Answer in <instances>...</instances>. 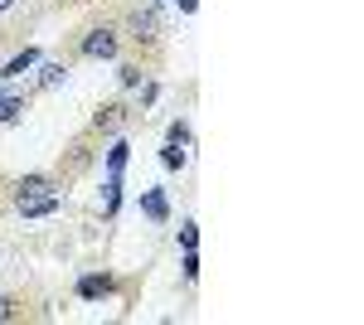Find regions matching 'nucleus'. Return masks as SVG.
<instances>
[{
  "label": "nucleus",
  "mask_w": 364,
  "mask_h": 325,
  "mask_svg": "<svg viewBox=\"0 0 364 325\" xmlns=\"http://www.w3.org/2000/svg\"><path fill=\"white\" fill-rule=\"evenodd\" d=\"M83 54H87V58H112V54H117V34H112L107 25H102V29H87Z\"/></svg>",
  "instance_id": "1"
},
{
  "label": "nucleus",
  "mask_w": 364,
  "mask_h": 325,
  "mask_svg": "<svg viewBox=\"0 0 364 325\" xmlns=\"http://www.w3.org/2000/svg\"><path fill=\"white\" fill-rule=\"evenodd\" d=\"M156 10H136V15H132V39H136V44H156V39H161V34H156Z\"/></svg>",
  "instance_id": "2"
},
{
  "label": "nucleus",
  "mask_w": 364,
  "mask_h": 325,
  "mask_svg": "<svg viewBox=\"0 0 364 325\" xmlns=\"http://www.w3.org/2000/svg\"><path fill=\"white\" fill-rule=\"evenodd\" d=\"M20 209H25V218H39V214H54L58 199H49V194H34V199H20Z\"/></svg>",
  "instance_id": "3"
},
{
  "label": "nucleus",
  "mask_w": 364,
  "mask_h": 325,
  "mask_svg": "<svg viewBox=\"0 0 364 325\" xmlns=\"http://www.w3.org/2000/svg\"><path fill=\"white\" fill-rule=\"evenodd\" d=\"M49 190V175H25L20 185H15V199H34V194Z\"/></svg>",
  "instance_id": "4"
},
{
  "label": "nucleus",
  "mask_w": 364,
  "mask_h": 325,
  "mask_svg": "<svg viewBox=\"0 0 364 325\" xmlns=\"http://www.w3.org/2000/svg\"><path fill=\"white\" fill-rule=\"evenodd\" d=\"M34 63H39V54H34V49H25V54H15L10 63H5V68H0V78H15V73H25V68H34Z\"/></svg>",
  "instance_id": "5"
},
{
  "label": "nucleus",
  "mask_w": 364,
  "mask_h": 325,
  "mask_svg": "<svg viewBox=\"0 0 364 325\" xmlns=\"http://www.w3.org/2000/svg\"><path fill=\"white\" fill-rule=\"evenodd\" d=\"M122 117H127V107H122V102L102 107V112H97V132H112V127H122Z\"/></svg>",
  "instance_id": "6"
},
{
  "label": "nucleus",
  "mask_w": 364,
  "mask_h": 325,
  "mask_svg": "<svg viewBox=\"0 0 364 325\" xmlns=\"http://www.w3.org/2000/svg\"><path fill=\"white\" fill-rule=\"evenodd\" d=\"M63 78H68V68H63V63H44V73H39V82H44V87H58Z\"/></svg>",
  "instance_id": "7"
},
{
  "label": "nucleus",
  "mask_w": 364,
  "mask_h": 325,
  "mask_svg": "<svg viewBox=\"0 0 364 325\" xmlns=\"http://www.w3.org/2000/svg\"><path fill=\"white\" fill-rule=\"evenodd\" d=\"M83 297H97V292H112V277H83V287H78Z\"/></svg>",
  "instance_id": "8"
},
{
  "label": "nucleus",
  "mask_w": 364,
  "mask_h": 325,
  "mask_svg": "<svg viewBox=\"0 0 364 325\" xmlns=\"http://www.w3.org/2000/svg\"><path fill=\"white\" fill-rule=\"evenodd\" d=\"M25 112V97H0V122H15Z\"/></svg>",
  "instance_id": "9"
},
{
  "label": "nucleus",
  "mask_w": 364,
  "mask_h": 325,
  "mask_svg": "<svg viewBox=\"0 0 364 325\" xmlns=\"http://www.w3.org/2000/svg\"><path fill=\"white\" fill-rule=\"evenodd\" d=\"M146 209H151V218H166V194H146Z\"/></svg>",
  "instance_id": "10"
},
{
  "label": "nucleus",
  "mask_w": 364,
  "mask_h": 325,
  "mask_svg": "<svg viewBox=\"0 0 364 325\" xmlns=\"http://www.w3.org/2000/svg\"><path fill=\"white\" fill-rule=\"evenodd\" d=\"M185 141H190V127H185V122H175V127H170V146H185Z\"/></svg>",
  "instance_id": "11"
},
{
  "label": "nucleus",
  "mask_w": 364,
  "mask_h": 325,
  "mask_svg": "<svg viewBox=\"0 0 364 325\" xmlns=\"http://www.w3.org/2000/svg\"><path fill=\"white\" fill-rule=\"evenodd\" d=\"M199 243V233H195V223H185V228H180V247H185V252H190V247Z\"/></svg>",
  "instance_id": "12"
},
{
  "label": "nucleus",
  "mask_w": 364,
  "mask_h": 325,
  "mask_svg": "<svg viewBox=\"0 0 364 325\" xmlns=\"http://www.w3.org/2000/svg\"><path fill=\"white\" fill-rule=\"evenodd\" d=\"M185 277H190V282H195V277H199V257H195V247L185 252Z\"/></svg>",
  "instance_id": "13"
},
{
  "label": "nucleus",
  "mask_w": 364,
  "mask_h": 325,
  "mask_svg": "<svg viewBox=\"0 0 364 325\" xmlns=\"http://www.w3.org/2000/svg\"><path fill=\"white\" fill-rule=\"evenodd\" d=\"M122 82H127V87H136V82H141V68H132V63H127V68H122Z\"/></svg>",
  "instance_id": "14"
},
{
  "label": "nucleus",
  "mask_w": 364,
  "mask_h": 325,
  "mask_svg": "<svg viewBox=\"0 0 364 325\" xmlns=\"http://www.w3.org/2000/svg\"><path fill=\"white\" fill-rule=\"evenodd\" d=\"M161 161H166V165H170V170H175V165L185 161V156H180V146H166V156H161Z\"/></svg>",
  "instance_id": "15"
},
{
  "label": "nucleus",
  "mask_w": 364,
  "mask_h": 325,
  "mask_svg": "<svg viewBox=\"0 0 364 325\" xmlns=\"http://www.w3.org/2000/svg\"><path fill=\"white\" fill-rule=\"evenodd\" d=\"M10 5H15V0H0V15H5V10H10Z\"/></svg>",
  "instance_id": "16"
}]
</instances>
